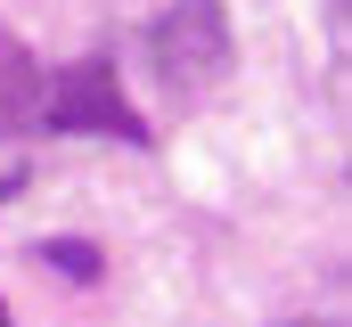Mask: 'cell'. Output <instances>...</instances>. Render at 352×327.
Masks as SVG:
<instances>
[{"label":"cell","instance_id":"6da1fadb","mask_svg":"<svg viewBox=\"0 0 352 327\" xmlns=\"http://www.w3.org/2000/svg\"><path fill=\"white\" fill-rule=\"evenodd\" d=\"M230 58H238V41H230V8L221 0H173V8L148 16V74L173 98H205L230 74Z\"/></svg>","mask_w":352,"mask_h":327},{"label":"cell","instance_id":"7a4b0ae2","mask_svg":"<svg viewBox=\"0 0 352 327\" xmlns=\"http://www.w3.org/2000/svg\"><path fill=\"white\" fill-rule=\"evenodd\" d=\"M41 123H50V131H98V139L148 148V123H140V106L123 98L115 58H74V66L41 74Z\"/></svg>","mask_w":352,"mask_h":327},{"label":"cell","instance_id":"3957f363","mask_svg":"<svg viewBox=\"0 0 352 327\" xmlns=\"http://www.w3.org/2000/svg\"><path fill=\"white\" fill-rule=\"evenodd\" d=\"M41 123V66H33V49L0 25V139H16V131H33Z\"/></svg>","mask_w":352,"mask_h":327},{"label":"cell","instance_id":"277c9868","mask_svg":"<svg viewBox=\"0 0 352 327\" xmlns=\"http://www.w3.org/2000/svg\"><path fill=\"white\" fill-rule=\"evenodd\" d=\"M33 262L41 270H58V278H74V286H98V245H82V238H50V245H33Z\"/></svg>","mask_w":352,"mask_h":327},{"label":"cell","instance_id":"5b68a950","mask_svg":"<svg viewBox=\"0 0 352 327\" xmlns=\"http://www.w3.org/2000/svg\"><path fill=\"white\" fill-rule=\"evenodd\" d=\"M16 188H25V172H0V205H8V196H16Z\"/></svg>","mask_w":352,"mask_h":327},{"label":"cell","instance_id":"8992f818","mask_svg":"<svg viewBox=\"0 0 352 327\" xmlns=\"http://www.w3.org/2000/svg\"><path fill=\"white\" fill-rule=\"evenodd\" d=\"M0 327H16V319H8V303H0Z\"/></svg>","mask_w":352,"mask_h":327},{"label":"cell","instance_id":"52a82bcc","mask_svg":"<svg viewBox=\"0 0 352 327\" xmlns=\"http://www.w3.org/2000/svg\"><path fill=\"white\" fill-rule=\"evenodd\" d=\"M303 327H336V319H303Z\"/></svg>","mask_w":352,"mask_h":327}]
</instances>
